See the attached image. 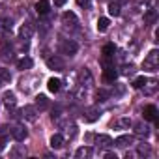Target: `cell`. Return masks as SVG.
Masks as SVG:
<instances>
[{
	"mask_svg": "<svg viewBox=\"0 0 159 159\" xmlns=\"http://www.w3.org/2000/svg\"><path fill=\"white\" fill-rule=\"evenodd\" d=\"M101 52H103V56L112 58V56H114V52H116V45H114V43H107V45H103Z\"/></svg>",
	"mask_w": 159,
	"mask_h": 159,
	"instance_id": "obj_19",
	"label": "cell"
},
{
	"mask_svg": "<svg viewBox=\"0 0 159 159\" xmlns=\"http://www.w3.org/2000/svg\"><path fill=\"white\" fill-rule=\"evenodd\" d=\"M49 142H51V148H52V150H58V148H62V146H64V137H62L60 133H54V135L51 137V140H49Z\"/></svg>",
	"mask_w": 159,
	"mask_h": 159,
	"instance_id": "obj_16",
	"label": "cell"
},
{
	"mask_svg": "<svg viewBox=\"0 0 159 159\" xmlns=\"http://www.w3.org/2000/svg\"><path fill=\"white\" fill-rule=\"evenodd\" d=\"M139 155H150V146L146 142L139 144Z\"/></svg>",
	"mask_w": 159,
	"mask_h": 159,
	"instance_id": "obj_29",
	"label": "cell"
},
{
	"mask_svg": "<svg viewBox=\"0 0 159 159\" xmlns=\"http://www.w3.org/2000/svg\"><path fill=\"white\" fill-rule=\"evenodd\" d=\"M155 19H157L155 10H146V13H144V23H146V25H153Z\"/></svg>",
	"mask_w": 159,
	"mask_h": 159,
	"instance_id": "obj_21",
	"label": "cell"
},
{
	"mask_svg": "<svg viewBox=\"0 0 159 159\" xmlns=\"http://www.w3.org/2000/svg\"><path fill=\"white\" fill-rule=\"evenodd\" d=\"M144 120H148V122L157 120V107L155 105H146L144 107Z\"/></svg>",
	"mask_w": 159,
	"mask_h": 159,
	"instance_id": "obj_9",
	"label": "cell"
},
{
	"mask_svg": "<svg viewBox=\"0 0 159 159\" xmlns=\"http://www.w3.org/2000/svg\"><path fill=\"white\" fill-rule=\"evenodd\" d=\"M21 118L26 122H36L38 120V109L34 105H26L21 109Z\"/></svg>",
	"mask_w": 159,
	"mask_h": 159,
	"instance_id": "obj_3",
	"label": "cell"
},
{
	"mask_svg": "<svg viewBox=\"0 0 159 159\" xmlns=\"http://www.w3.org/2000/svg\"><path fill=\"white\" fill-rule=\"evenodd\" d=\"M13 54H15L13 49L8 47V43H4V47H2V58H4V60H13V58H15Z\"/></svg>",
	"mask_w": 159,
	"mask_h": 159,
	"instance_id": "obj_22",
	"label": "cell"
},
{
	"mask_svg": "<svg viewBox=\"0 0 159 159\" xmlns=\"http://www.w3.org/2000/svg\"><path fill=\"white\" fill-rule=\"evenodd\" d=\"M47 66H49V69H54V71H62V69L66 67V64H64V60H62L60 56H51V58H47Z\"/></svg>",
	"mask_w": 159,
	"mask_h": 159,
	"instance_id": "obj_6",
	"label": "cell"
},
{
	"mask_svg": "<svg viewBox=\"0 0 159 159\" xmlns=\"http://www.w3.org/2000/svg\"><path fill=\"white\" fill-rule=\"evenodd\" d=\"M96 144H98L99 148H111V146H112V139H111L109 135H98V137H96Z\"/></svg>",
	"mask_w": 159,
	"mask_h": 159,
	"instance_id": "obj_12",
	"label": "cell"
},
{
	"mask_svg": "<svg viewBox=\"0 0 159 159\" xmlns=\"http://www.w3.org/2000/svg\"><path fill=\"white\" fill-rule=\"evenodd\" d=\"M62 23H64L66 26L75 28V26L79 25V19H77V15H75L73 11H66V13H62Z\"/></svg>",
	"mask_w": 159,
	"mask_h": 159,
	"instance_id": "obj_7",
	"label": "cell"
},
{
	"mask_svg": "<svg viewBox=\"0 0 159 159\" xmlns=\"http://www.w3.org/2000/svg\"><path fill=\"white\" fill-rule=\"evenodd\" d=\"M109 25H111V21H109L107 17H99V19H98V30H99V32H105V30L109 28Z\"/></svg>",
	"mask_w": 159,
	"mask_h": 159,
	"instance_id": "obj_25",
	"label": "cell"
},
{
	"mask_svg": "<svg viewBox=\"0 0 159 159\" xmlns=\"http://www.w3.org/2000/svg\"><path fill=\"white\" fill-rule=\"evenodd\" d=\"M6 148V137H0V152Z\"/></svg>",
	"mask_w": 159,
	"mask_h": 159,
	"instance_id": "obj_34",
	"label": "cell"
},
{
	"mask_svg": "<svg viewBox=\"0 0 159 159\" xmlns=\"http://www.w3.org/2000/svg\"><path fill=\"white\" fill-rule=\"evenodd\" d=\"M146 83H148V79L146 77H137L135 81H133V88H142V86H146Z\"/></svg>",
	"mask_w": 159,
	"mask_h": 159,
	"instance_id": "obj_27",
	"label": "cell"
},
{
	"mask_svg": "<svg viewBox=\"0 0 159 159\" xmlns=\"http://www.w3.org/2000/svg\"><path fill=\"white\" fill-rule=\"evenodd\" d=\"M116 77H118V71H116L114 66H107V67L103 69V79H105L107 83H114Z\"/></svg>",
	"mask_w": 159,
	"mask_h": 159,
	"instance_id": "obj_8",
	"label": "cell"
},
{
	"mask_svg": "<svg viewBox=\"0 0 159 159\" xmlns=\"http://www.w3.org/2000/svg\"><path fill=\"white\" fill-rule=\"evenodd\" d=\"M11 81V73L8 69H0V84H8Z\"/></svg>",
	"mask_w": 159,
	"mask_h": 159,
	"instance_id": "obj_24",
	"label": "cell"
},
{
	"mask_svg": "<svg viewBox=\"0 0 159 159\" xmlns=\"http://www.w3.org/2000/svg\"><path fill=\"white\" fill-rule=\"evenodd\" d=\"M124 75H133L135 73V66L133 64H129V66H124V71H122Z\"/></svg>",
	"mask_w": 159,
	"mask_h": 159,
	"instance_id": "obj_30",
	"label": "cell"
},
{
	"mask_svg": "<svg viewBox=\"0 0 159 159\" xmlns=\"http://www.w3.org/2000/svg\"><path fill=\"white\" fill-rule=\"evenodd\" d=\"M77 51H79V45H77L73 39H62V41H60V52H62V54L73 56V54H77Z\"/></svg>",
	"mask_w": 159,
	"mask_h": 159,
	"instance_id": "obj_2",
	"label": "cell"
},
{
	"mask_svg": "<svg viewBox=\"0 0 159 159\" xmlns=\"http://www.w3.org/2000/svg\"><path fill=\"white\" fill-rule=\"evenodd\" d=\"M36 109H39V111L49 109V98L43 96V94H38L36 96Z\"/></svg>",
	"mask_w": 159,
	"mask_h": 159,
	"instance_id": "obj_13",
	"label": "cell"
},
{
	"mask_svg": "<svg viewBox=\"0 0 159 159\" xmlns=\"http://www.w3.org/2000/svg\"><path fill=\"white\" fill-rule=\"evenodd\" d=\"M98 98H99V101H107V98H109V92H105V90H99V92H98Z\"/></svg>",
	"mask_w": 159,
	"mask_h": 159,
	"instance_id": "obj_32",
	"label": "cell"
},
{
	"mask_svg": "<svg viewBox=\"0 0 159 159\" xmlns=\"http://www.w3.org/2000/svg\"><path fill=\"white\" fill-rule=\"evenodd\" d=\"M32 66H34V62H32V58H30V56H23L21 60H17V67H19V69H23V71H25V69H30Z\"/></svg>",
	"mask_w": 159,
	"mask_h": 159,
	"instance_id": "obj_17",
	"label": "cell"
},
{
	"mask_svg": "<svg viewBox=\"0 0 159 159\" xmlns=\"http://www.w3.org/2000/svg\"><path fill=\"white\" fill-rule=\"evenodd\" d=\"M109 13H111L112 17H118V15H120V4H118V2H111V4H109Z\"/></svg>",
	"mask_w": 159,
	"mask_h": 159,
	"instance_id": "obj_26",
	"label": "cell"
},
{
	"mask_svg": "<svg viewBox=\"0 0 159 159\" xmlns=\"http://www.w3.org/2000/svg\"><path fill=\"white\" fill-rule=\"evenodd\" d=\"M21 153H25V150H21V148H19V150H13V152H11V155H21Z\"/></svg>",
	"mask_w": 159,
	"mask_h": 159,
	"instance_id": "obj_37",
	"label": "cell"
},
{
	"mask_svg": "<svg viewBox=\"0 0 159 159\" xmlns=\"http://www.w3.org/2000/svg\"><path fill=\"white\" fill-rule=\"evenodd\" d=\"M148 84H150V86H148V88H146V86H144V88H146V90H144V92H146V94H148V96H152V94H153V92H155V81H150V83H148Z\"/></svg>",
	"mask_w": 159,
	"mask_h": 159,
	"instance_id": "obj_31",
	"label": "cell"
},
{
	"mask_svg": "<svg viewBox=\"0 0 159 159\" xmlns=\"http://www.w3.org/2000/svg\"><path fill=\"white\" fill-rule=\"evenodd\" d=\"M98 118H99V112H98L96 109H88V111L84 112V116H83L84 122H96Z\"/></svg>",
	"mask_w": 159,
	"mask_h": 159,
	"instance_id": "obj_20",
	"label": "cell"
},
{
	"mask_svg": "<svg viewBox=\"0 0 159 159\" xmlns=\"http://www.w3.org/2000/svg\"><path fill=\"white\" fill-rule=\"evenodd\" d=\"M135 133H137V135H144V137H148L150 129H148L144 124H137V125H135Z\"/></svg>",
	"mask_w": 159,
	"mask_h": 159,
	"instance_id": "obj_28",
	"label": "cell"
},
{
	"mask_svg": "<svg viewBox=\"0 0 159 159\" xmlns=\"http://www.w3.org/2000/svg\"><path fill=\"white\" fill-rule=\"evenodd\" d=\"M10 133H11V137H13L15 140H19V142H23V140L28 137V131H26L23 125H13V127L10 129Z\"/></svg>",
	"mask_w": 159,
	"mask_h": 159,
	"instance_id": "obj_5",
	"label": "cell"
},
{
	"mask_svg": "<svg viewBox=\"0 0 159 159\" xmlns=\"http://www.w3.org/2000/svg\"><path fill=\"white\" fill-rule=\"evenodd\" d=\"M77 4L81 8H90V0H77Z\"/></svg>",
	"mask_w": 159,
	"mask_h": 159,
	"instance_id": "obj_33",
	"label": "cell"
},
{
	"mask_svg": "<svg viewBox=\"0 0 159 159\" xmlns=\"http://www.w3.org/2000/svg\"><path fill=\"white\" fill-rule=\"evenodd\" d=\"M49 10H51V2H49V0H39V2L36 4V11L39 15H47Z\"/></svg>",
	"mask_w": 159,
	"mask_h": 159,
	"instance_id": "obj_15",
	"label": "cell"
},
{
	"mask_svg": "<svg viewBox=\"0 0 159 159\" xmlns=\"http://www.w3.org/2000/svg\"><path fill=\"white\" fill-rule=\"evenodd\" d=\"M0 28H2L4 32H11V28H13V21H11V19H8V17L0 19Z\"/></svg>",
	"mask_w": 159,
	"mask_h": 159,
	"instance_id": "obj_23",
	"label": "cell"
},
{
	"mask_svg": "<svg viewBox=\"0 0 159 159\" xmlns=\"http://www.w3.org/2000/svg\"><path fill=\"white\" fill-rule=\"evenodd\" d=\"M92 153H94V150L90 146H81L75 152V157L77 159H88V157H92Z\"/></svg>",
	"mask_w": 159,
	"mask_h": 159,
	"instance_id": "obj_11",
	"label": "cell"
},
{
	"mask_svg": "<svg viewBox=\"0 0 159 159\" xmlns=\"http://www.w3.org/2000/svg\"><path fill=\"white\" fill-rule=\"evenodd\" d=\"M112 144H116V146H120V148H125V146L133 144V137H131V135H122V137H118L116 140H112Z\"/></svg>",
	"mask_w": 159,
	"mask_h": 159,
	"instance_id": "obj_14",
	"label": "cell"
},
{
	"mask_svg": "<svg viewBox=\"0 0 159 159\" xmlns=\"http://www.w3.org/2000/svg\"><path fill=\"white\" fill-rule=\"evenodd\" d=\"M120 125H131V120L124 118V120H120Z\"/></svg>",
	"mask_w": 159,
	"mask_h": 159,
	"instance_id": "obj_35",
	"label": "cell"
},
{
	"mask_svg": "<svg viewBox=\"0 0 159 159\" xmlns=\"http://www.w3.org/2000/svg\"><path fill=\"white\" fill-rule=\"evenodd\" d=\"M157 64H159V52L153 49V51H150V52H148V56L144 58L142 67H144V69H148V71H155V69H157Z\"/></svg>",
	"mask_w": 159,
	"mask_h": 159,
	"instance_id": "obj_1",
	"label": "cell"
},
{
	"mask_svg": "<svg viewBox=\"0 0 159 159\" xmlns=\"http://www.w3.org/2000/svg\"><path fill=\"white\" fill-rule=\"evenodd\" d=\"M2 101H4V105H6L8 109H15V105H17V98H15L13 92H4Z\"/></svg>",
	"mask_w": 159,
	"mask_h": 159,
	"instance_id": "obj_10",
	"label": "cell"
},
{
	"mask_svg": "<svg viewBox=\"0 0 159 159\" xmlns=\"http://www.w3.org/2000/svg\"><path fill=\"white\" fill-rule=\"evenodd\" d=\"M105 157H107V159H116V153H112V152H107V153H105Z\"/></svg>",
	"mask_w": 159,
	"mask_h": 159,
	"instance_id": "obj_36",
	"label": "cell"
},
{
	"mask_svg": "<svg viewBox=\"0 0 159 159\" xmlns=\"http://www.w3.org/2000/svg\"><path fill=\"white\" fill-rule=\"evenodd\" d=\"M66 0H54V6H64Z\"/></svg>",
	"mask_w": 159,
	"mask_h": 159,
	"instance_id": "obj_38",
	"label": "cell"
},
{
	"mask_svg": "<svg viewBox=\"0 0 159 159\" xmlns=\"http://www.w3.org/2000/svg\"><path fill=\"white\" fill-rule=\"evenodd\" d=\"M32 36H34V25L32 23H25L21 26V30H19V38L28 41V39H32Z\"/></svg>",
	"mask_w": 159,
	"mask_h": 159,
	"instance_id": "obj_4",
	"label": "cell"
},
{
	"mask_svg": "<svg viewBox=\"0 0 159 159\" xmlns=\"http://www.w3.org/2000/svg\"><path fill=\"white\" fill-rule=\"evenodd\" d=\"M60 84H62V83H60V79H54V77H52V79H49V83H47V88H49V92L56 94V92L60 90Z\"/></svg>",
	"mask_w": 159,
	"mask_h": 159,
	"instance_id": "obj_18",
	"label": "cell"
}]
</instances>
